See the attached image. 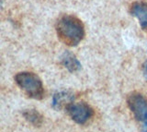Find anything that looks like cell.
I'll return each instance as SVG.
<instances>
[{
  "mask_svg": "<svg viewBox=\"0 0 147 132\" xmlns=\"http://www.w3.org/2000/svg\"><path fill=\"white\" fill-rule=\"evenodd\" d=\"M56 31L59 39L69 46H76L85 37V26L74 15H64L57 21Z\"/></svg>",
  "mask_w": 147,
  "mask_h": 132,
  "instance_id": "1",
  "label": "cell"
},
{
  "mask_svg": "<svg viewBox=\"0 0 147 132\" xmlns=\"http://www.w3.org/2000/svg\"><path fill=\"white\" fill-rule=\"evenodd\" d=\"M15 81L28 96L40 100L44 96V88L39 76L31 72H20L15 76Z\"/></svg>",
  "mask_w": 147,
  "mask_h": 132,
  "instance_id": "2",
  "label": "cell"
},
{
  "mask_svg": "<svg viewBox=\"0 0 147 132\" xmlns=\"http://www.w3.org/2000/svg\"><path fill=\"white\" fill-rule=\"evenodd\" d=\"M66 110L72 119L78 124H85L93 116V109L85 103H70Z\"/></svg>",
  "mask_w": 147,
  "mask_h": 132,
  "instance_id": "3",
  "label": "cell"
},
{
  "mask_svg": "<svg viewBox=\"0 0 147 132\" xmlns=\"http://www.w3.org/2000/svg\"><path fill=\"white\" fill-rule=\"evenodd\" d=\"M128 105L138 120H147V100L142 94L133 93L129 95Z\"/></svg>",
  "mask_w": 147,
  "mask_h": 132,
  "instance_id": "4",
  "label": "cell"
},
{
  "mask_svg": "<svg viewBox=\"0 0 147 132\" xmlns=\"http://www.w3.org/2000/svg\"><path fill=\"white\" fill-rule=\"evenodd\" d=\"M130 13L136 18L142 30L147 31V3L144 1H137L131 4Z\"/></svg>",
  "mask_w": 147,
  "mask_h": 132,
  "instance_id": "5",
  "label": "cell"
},
{
  "mask_svg": "<svg viewBox=\"0 0 147 132\" xmlns=\"http://www.w3.org/2000/svg\"><path fill=\"white\" fill-rule=\"evenodd\" d=\"M74 99H75V96L71 92H68V90L58 92L53 95V106L57 110L66 108L69 104L73 103Z\"/></svg>",
  "mask_w": 147,
  "mask_h": 132,
  "instance_id": "6",
  "label": "cell"
},
{
  "mask_svg": "<svg viewBox=\"0 0 147 132\" xmlns=\"http://www.w3.org/2000/svg\"><path fill=\"white\" fill-rule=\"evenodd\" d=\"M62 64L70 72H76L81 69V64L78 61V59L76 57L75 54H73L70 52H64L61 58Z\"/></svg>",
  "mask_w": 147,
  "mask_h": 132,
  "instance_id": "7",
  "label": "cell"
},
{
  "mask_svg": "<svg viewBox=\"0 0 147 132\" xmlns=\"http://www.w3.org/2000/svg\"><path fill=\"white\" fill-rule=\"evenodd\" d=\"M23 116L26 118V120H28L31 125H33L35 127H40L41 126L43 122V117L40 114L35 110V109H30V110H25L23 113Z\"/></svg>",
  "mask_w": 147,
  "mask_h": 132,
  "instance_id": "8",
  "label": "cell"
},
{
  "mask_svg": "<svg viewBox=\"0 0 147 132\" xmlns=\"http://www.w3.org/2000/svg\"><path fill=\"white\" fill-rule=\"evenodd\" d=\"M144 74L145 76V78L147 79V61L144 64Z\"/></svg>",
  "mask_w": 147,
  "mask_h": 132,
  "instance_id": "9",
  "label": "cell"
},
{
  "mask_svg": "<svg viewBox=\"0 0 147 132\" xmlns=\"http://www.w3.org/2000/svg\"><path fill=\"white\" fill-rule=\"evenodd\" d=\"M142 132H147V120L145 121L144 126H142Z\"/></svg>",
  "mask_w": 147,
  "mask_h": 132,
  "instance_id": "10",
  "label": "cell"
}]
</instances>
